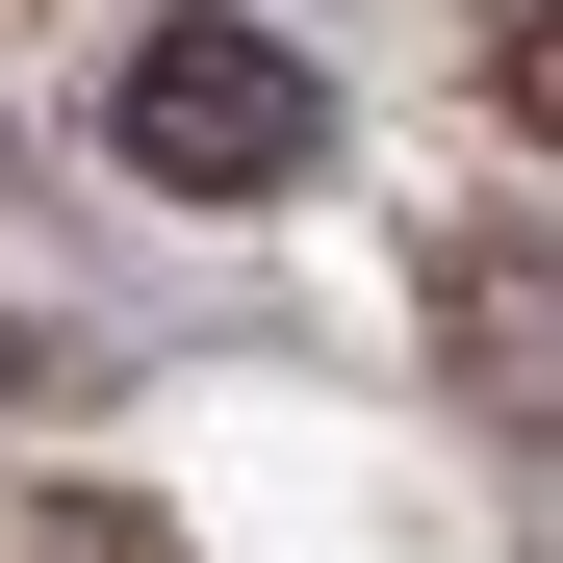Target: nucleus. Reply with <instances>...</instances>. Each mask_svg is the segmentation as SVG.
<instances>
[{
    "instance_id": "f257e3e1",
    "label": "nucleus",
    "mask_w": 563,
    "mask_h": 563,
    "mask_svg": "<svg viewBox=\"0 0 563 563\" xmlns=\"http://www.w3.org/2000/svg\"><path fill=\"white\" fill-rule=\"evenodd\" d=\"M103 154L154 179V206H282V179L333 154V77L256 26V0H154V26L103 52Z\"/></svg>"
}]
</instances>
